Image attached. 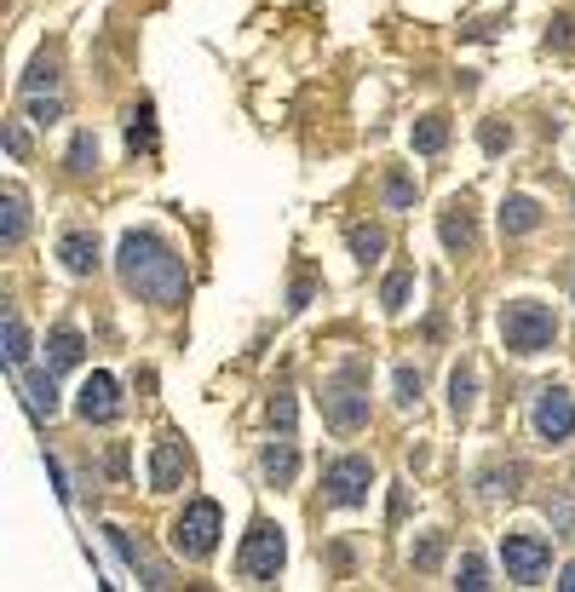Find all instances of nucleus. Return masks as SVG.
Returning a JSON list of instances; mask_svg holds the SVG:
<instances>
[{
  "instance_id": "nucleus-1",
  "label": "nucleus",
  "mask_w": 575,
  "mask_h": 592,
  "mask_svg": "<svg viewBox=\"0 0 575 592\" xmlns=\"http://www.w3.org/2000/svg\"><path fill=\"white\" fill-rule=\"evenodd\" d=\"M121 282L133 294H144L150 305H184V294H190L184 259L173 248H161L156 236H144V230L121 236Z\"/></svg>"
},
{
  "instance_id": "nucleus-2",
  "label": "nucleus",
  "mask_w": 575,
  "mask_h": 592,
  "mask_svg": "<svg viewBox=\"0 0 575 592\" xmlns=\"http://www.w3.org/2000/svg\"><path fill=\"white\" fill-rule=\"evenodd\" d=\"M501 340H506V351H518V357H541V351L558 340V322H552L547 305L512 299V305L501 311Z\"/></svg>"
},
{
  "instance_id": "nucleus-3",
  "label": "nucleus",
  "mask_w": 575,
  "mask_h": 592,
  "mask_svg": "<svg viewBox=\"0 0 575 592\" xmlns=\"http://www.w3.org/2000/svg\"><path fill=\"white\" fill-rule=\"evenodd\" d=\"M219 524H225V512L213 501H190L179 512V524H173V547L184 558H207V552L219 547Z\"/></svg>"
},
{
  "instance_id": "nucleus-4",
  "label": "nucleus",
  "mask_w": 575,
  "mask_h": 592,
  "mask_svg": "<svg viewBox=\"0 0 575 592\" xmlns=\"http://www.w3.org/2000/svg\"><path fill=\"white\" fill-rule=\"evenodd\" d=\"M501 558H506V575L518 581V587H535L552 564V547L541 535H506L501 541Z\"/></svg>"
},
{
  "instance_id": "nucleus-5",
  "label": "nucleus",
  "mask_w": 575,
  "mask_h": 592,
  "mask_svg": "<svg viewBox=\"0 0 575 592\" xmlns=\"http://www.w3.org/2000/svg\"><path fill=\"white\" fill-rule=\"evenodd\" d=\"M529 426H535V437H541V443H564V437L575 432V397L564 386H547L541 397H535Z\"/></svg>"
},
{
  "instance_id": "nucleus-6",
  "label": "nucleus",
  "mask_w": 575,
  "mask_h": 592,
  "mask_svg": "<svg viewBox=\"0 0 575 592\" xmlns=\"http://www.w3.org/2000/svg\"><path fill=\"white\" fill-rule=\"evenodd\" d=\"M368 483H374V466H368V455H345L328 466V478H322V489H328V501L334 506H363Z\"/></svg>"
},
{
  "instance_id": "nucleus-7",
  "label": "nucleus",
  "mask_w": 575,
  "mask_h": 592,
  "mask_svg": "<svg viewBox=\"0 0 575 592\" xmlns=\"http://www.w3.org/2000/svg\"><path fill=\"white\" fill-rule=\"evenodd\" d=\"M236 570L253 575V581H276V570H282V529L253 524L248 547H242V558H236Z\"/></svg>"
},
{
  "instance_id": "nucleus-8",
  "label": "nucleus",
  "mask_w": 575,
  "mask_h": 592,
  "mask_svg": "<svg viewBox=\"0 0 575 592\" xmlns=\"http://www.w3.org/2000/svg\"><path fill=\"white\" fill-rule=\"evenodd\" d=\"M322 414H328L334 432H357V426L368 420V397L357 386H328L322 391Z\"/></svg>"
},
{
  "instance_id": "nucleus-9",
  "label": "nucleus",
  "mask_w": 575,
  "mask_h": 592,
  "mask_svg": "<svg viewBox=\"0 0 575 592\" xmlns=\"http://www.w3.org/2000/svg\"><path fill=\"white\" fill-rule=\"evenodd\" d=\"M75 414H81V420H92V426H104V420H115V414H121V397H115L110 374H87V386H81V397H75Z\"/></svg>"
},
{
  "instance_id": "nucleus-10",
  "label": "nucleus",
  "mask_w": 575,
  "mask_h": 592,
  "mask_svg": "<svg viewBox=\"0 0 575 592\" xmlns=\"http://www.w3.org/2000/svg\"><path fill=\"white\" fill-rule=\"evenodd\" d=\"M58 259H64V271L87 276L92 265H98V236H92V230H69L64 242H58Z\"/></svg>"
},
{
  "instance_id": "nucleus-11",
  "label": "nucleus",
  "mask_w": 575,
  "mask_h": 592,
  "mask_svg": "<svg viewBox=\"0 0 575 592\" xmlns=\"http://www.w3.org/2000/svg\"><path fill=\"white\" fill-rule=\"evenodd\" d=\"M179 472H184V443H156V460H150V489H173L179 483Z\"/></svg>"
},
{
  "instance_id": "nucleus-12",
  "label": "nucleus",
  "mask_w": 575,
  "mask_h": 592,
  "mask_svg": "<svg viewBox=\"0 0 575 592\" xmlns=\"http://www.w3.org/2000/svg\"><path fill=\"white\" fill-rule=\"evenodd\" d=\"M541 225V207L529 202V196H506L501 202V230H512V236H524V230Z\"/></svg>"
},
{
  "instance_id": "nucleus-13",
  "label": "nucleus",
  "mask_w": 575,
  "mask_h": 592,
  "mask_svg": "<svg viewBox=\"0 0 575 592\" xmlns=\"http://www.w3.org/2000/svg\"><path fill=\"white\" fill-rule=\"evenodd\" d=\"M81 351H87V340H81L75 328H58V334L46 340V363H52V368H75V363H81Z\"/></svg>"
},
{
  "instance_id": "nucleus-14",
  "label": "nucleus",
  "mask_w": 575,
  "mask_h": 592,
  "mask_svg": "<svg viewBox=\"0 0 575 592\" xmlns=\"http://www.w3.org/2000/svg\"><path fill=\"white\" fill-rule=\"evenodd\" d=\"M23 391H29V414H41V420L58 414V386H52V374H29Z\"/></svg>"
},
{
  "instance_id": "nucleus-15",
  "label": "nucleus",
  "mask_w": 575,
  "mask_h": 592,
  "mask_svg": "<svg viewBox=\"0 0 575 592\" xmlns=\"http://www.w3.org/2000/svg\"><path fill=\"white\" fill-rule=\"evenodd\" d=\"M345 242H351V253H357V259H380V253H386V230H374V225H351L345 230Z\"/></svg>"
},
{
  "instance_id": "nucleus-16",
  "label": "nucleus",
  "mask_w": 575,
  "mask_h": 592,
  "mask_svg": "<svg viewBox=\"0 0 575 592\" xmlns=\"http://www.w3.org/2000/svg\"><path fill=\"white\" fill-rule=\"evenodd\" d=\"M294 443H288V437H282V443H271V449H265V478L271 483H294Z\"/></svg>"
},
{
  "instance_id": "nucleus-17",
  "label": "nucleus",
  "mask_w": 575,
  "mask_h": 592,
  "mask_svg": "<svg viewBox=\"0 0 575 592\" xmlns=\"http://www.w3.org/2000/svg\"><path fill=\"white\" fill-rule=\"evenodd\" d=\"M449 144V127H443V115H426V121H414V150L420 156H437Z\"/></svg>"
},
{
  "instance_id": "nucleus-18",
  "label": "nucleus",
  "mask_w": 575,
  "mask_h": 592,
  "mask_svg": "<svg viewBox=\"0 0 575 592\" xmlns=\"http://www.w3.org/2000/svg\"><path fill=\"white\" fill-rule=\"evenodd\" d=\"M443 242H449V248H472V219H466V207H449V213H443Z\"/></svg>"
},
{
  "instance_id": "nucleus-19",
  "label": "nucleus",
  "mask_w": 575,
  "mask_h": 592,
  "mask_svg": "<svg viewBox=\"0 0 575 592\" xmlns=\"http://www.w3.org/2000/svg\"><path fill=\"white\" fill-rule=\"evenodd\" d=\"M0 328H6V363L23 368V363H29V334H23L18 311H6V322H0Z\"/></svg>"
},
{
  "instance_id": "nucleus-20",
  "label": "nucleus",
  "mask_w": 575,
  "mask_h": 592,
  "mask_svg": "<svg viewBox=\"0 0 575 592\" xmlns=\"http://www.w3.org/2000/svg\"><path fill=\"white\" fill-rule=\"evenodd\" d=\"M472 391H478L472 368H455V380H449V409H455V414H466V409H472Z\"/></svg>"
},
{
  "instance_id": "nucleus-21",
  "label": "nucleus",
  "mask_w": 575,
  "mask_h": 592,
  "mask_svg": "<svg viewBox=\"0 0 575 592\" xmlns=\"http://www.w3.org/2000/svg\"><path fill=\"white\" fill-rule=\"evenodd\" d=\"M0 213H6V219H0V242L12 248V242L23 236V202H18V196H6V202H0Z\"/></svg>"
},
{
  "instance_id": "nucleus-22",
  "label": "nucleus",
  "mask_w": 575,
  "mask_h": 592,
  "mask_svg": "<svg viewBox=\"0 0 575 592\" xmlns=\"http://www.w3.org/2000/svg\"><path fill=\"white\" fill-rule=\"evenodd\" d=\"M409 288H414V276H409V271H391V276H386V288H380V299H386V311H403V299H409Z\"/></svg>"
},
{
  "instance_id": "nucleus-23",
  "label": "nucleus",
  "mask_w": 575,
  "mask_h": 592,
  "mask_svg": "<svg viewBox=\"0 0 575 592\" xmlns=\"http://www.w3.org/2000/svg\"><path fill=\"white\" fill-rule=\"evenodd\" d=\"M92 161H98V138H92V133H75V144H69V167H75V173H87Z\"/></svg>"
},
{
  "instance_id": "nucleus-24",
  "label": "nucleus",
  "mask_w": 575,
  "mask_h": 592,
  "mask_svg": "<svg viewBox=\"0 0 575 592\" xmlns=\"http://www.w3.org/2000/svg\"><path fill=\"white\" fill-rule=\"evenodd\" d=\"M483 575H489V570H483V558H466V564H460V581H455V587H460V592H483V587H489Z\"/></svg>"
},
{
  "instance_id": "nucleus-25",
  "label": "nucleus",
  "mask_w": 575,
  "mask_h": 592,
  "mask_svg": "<svg viewBox=\"0 0 575 592\" xmlns=\"http://www.w3.org/2000/svg\"><path fill=\"white\" fill-rule=\"evenodd\" d=\"M391 386H397V403H403V409L420 403V374H414V368H397V380H391Z\"/></svg>"
},
{
  "instance_id": "nucleus-26",
  "label": "nucleus",
  "mask_w": 575,
  "mask_h": 592,
  "mask_svg": "<svg viewBox=\"0 0 575 592\" xmlns=\"http://www.w3.org/2000/svg\"><path fill=\"white\" fill-rule=\"evenodd\" d=\"M518 489V466H506V472H483V495H512Z\"/></svg>"
},
{
  "instance_id": "nucleus-27",
  "label": "nucleus",
  "mask_w": 575,
  "mask_h": 592,
  "mask_svg": "<svg viewBox=\"0 0 575 592\" xmlns=\"http://www.w3.org/2000/svg\"><path fill=\"white\" fill-rule=\"evenodd\" d=\"M271 420L282 426V432H294V397H288V391H276L271 397Z\"/></svg>"
},
{
  "instance_id": "nucleus-28",
  "label": "nucleus",
  "mask_w": 575,
  "mask_h": 592,
  "mask_svg": "<svg viewBox=\"0 0 575 592\" xmlns=\"http://www.w3.org/2000/svg\"><path fill=\"white\" fill-rule=\"evenodd\" d=\"M437 558H443V535H426V541L414 547V564H420V570H432Z\"/></svg>"
},
{
  "instance_id": "nucleus-29",
  "label": "nucleus",
  "mask_w": 575,
  "mask_h": 592,
  "mask_svg": "<svg viewBox=\"0 0 575 592\" xmlns=\"http://www.w3.org/2000/svg\"><path fill=\"white\" fill-rule=\"evenodd\" d=\"M127 144H133V150H144V144H150V110H138V115H133V127H127Z\"/></svg>"
},
{
  "instance_id": "nucleus-30",
  "label": "nucleus",
  "mask_w": 575,
  "mask_h": 592,
  "mask_svg": "<svg viewBox=\"0 0 575 592\" xmlns=\"http://www.w3.org/2000/svg\"><path fill=\"white\" fill-rule=\"evenodd\" d=\"M386 202L391 207H409L414 202V184L409 179H386Z\"/></svg>"
},
{
  "instance_id": "nucleus-31",
  "label": "nucleus",
  "mask_w": 575,
  "mask_h": 592,
  "mask_svg": "<svg viewBox=\"0 0 575 592\" xmlns=\"http://www.w3.org/2000/svg\"><path fill=\"white\" fill-rule=\"evenodd\" d=\"M52 81H58V75H52V58H41V64L29 69V81H23V87L35 92V87H52Z\"/></svg>"
},
{
  "instance_id": "nucleus-32",
  "label": "nucleus",
  "mask_w": 575,
  "mask_h": 592,
  "mask_svg": "<svg viewBox=\"0 0 575 592\" xmlns=\"http://www.w3.org/2000/svg\"><path fill=\"white\" fill-rule=\"evenodd\" d=\"M29 115H35V121H58V98H35Z\"/></svg>"
},
{
  "instance_id": "nucleus-33",
  "label": "nucleus",
  "mask_w": 575,
  "mask_h": 592,
  "mask_svg": "<svg viewBox=\"0 0 575 592\" xmlns=\"http://www.w3.org/2000/svg\"><path fill=\"white\" fill-rule=\"evenodd\" d=\"M305 305H311V282L299 276V282H294V294H288V311H305Z\"/></svg>"
},
{
  "instance_id": "nucleus-34",
  "label": "nucleus",
  "mask_w": 575,
  "mask_h": 592,
  "mask_svg": "<svg viewBox=\"0 0 575 592\" xmlns=\"http://www.w3.org/2000/svg\"><path fill=\"white\" fill-rule=\"evenodd\" d=\"M552 41H558V46H575V18H558V23H552Z\"/></svg>"
},
{
  "instance_id": "nucleus-35",
  "label": "nucleus",
  "mask_w": 575,
  "mask_h": 592,
  "mask_svg": "<svg viewBox=\"0 0 575 592\" xmlns=\"http://www.w3.org/2000/svg\"><path fill=\"white\" fill-rule=\"evenodd\" d=\"M501 144H506V133L495 127V121H489V127H483V150H501Z\"/></svg>"
},
{
  "instance_id": "nucleus-36",
  "label": "nucleus",
  "mask_w": 575,
  "mask_h": 592,
  "mask_svg": "<svg viewBox=\"0 0 575 592\" xmlns=\"http://www.w3.org/2000/svg\"><path fill=\"white\" fill-rule=\"evenodd\" d=\"M558 587H564V592H575V564L564 570V581H558Z\"/></svg>"
}]
</instances>
